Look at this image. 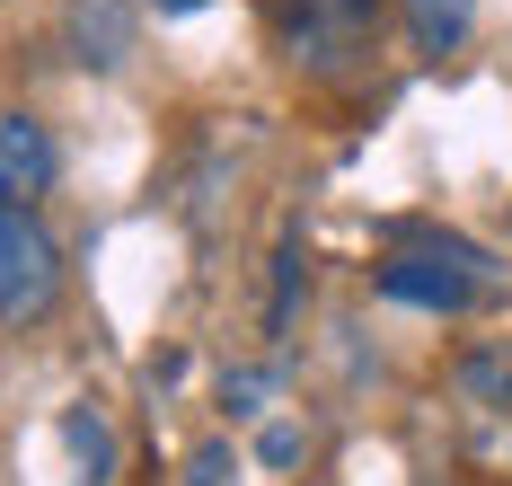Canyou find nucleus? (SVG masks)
<instances>
[{"label":"nucleus","instance_id":"obj_3","mask_svg":"<svg viewBox=\"0 0 512 486\" xmlns=\"http://www.w3.org/2000/svg\"><path fill=\"white\" fill-rule=\"evenodd\" d=\"M477 248H398L389 266H380V292L389 301H407V310H468L477 301Z\"/></svg>","mask_w":512,"mask_h":486},{"label":"nucleus","instance_id":"obj_8","mask_svg":"<svg viewBox=\"0 0 512 486\" xmlns=\"http://www.w3.org/2000/svg\"><path fill=\"white\" fill-rule=\"evenodd\" d=\"M460 398L468 407H512V345H477L460 363Z\"/></svg>","mask_w":512,"mask_h":486},{"label":"nucleus","instance_id":"obj_1","mask_svg":"<svg viewBox=\"0 0 512 486\" xmlns=\"http://www.w3.org/2000/svg\"><path fill=\"white\" fill-rule=\"evenodd\" d=\"M62 301V248L36 204H0V327H36Z\"/></svg>","mask_w":512,"mask_h":486},{"label":"nucleus","instance_id":"obj_11","mask_svg":"<svg viewBox=\"0 0 512 486\" xmlns=\"http://www.w3.org/2000/svg\"><path fill=\"white\" fill-rule=\"evenodd\" d=\"M256 451H265L274 469H292V460H301V425H265V442H256Z\"/></svg>","mask_w":512,"mask_h":486},{"label":"nucleus","instance_id":"obj_4","mask_svg":"<svg viewBox=\"0 0 512 486\" xmlns=\"http://www.w3.org/2000/svg\"><path fill=\"white\" fill-rule=\"evenodd\" d=\"M133 36H142V9L133 0H62V54L80 62V71H115V62L133 54Z\"/></svg>","mask_w":512,"mask_h":486},{"label":"nucleus","instance_id":"obj_2","mask_svg":"<svg viewBox=\"0 0 512 486\" xmlns=\"http://www.w3.org/2000/svg\"><path fill=\"white\" fill-rule=\"evenodd\" d=\"M380 36V0H283V54L309 71H345Z\"/></svg>","mask_w":512,"mask_h":486},{"label":"nucleus","instance_id":"obj_6","mask_svg":"<svg viewBox=\"0 0 512 486\" xmlns=\"http://www.w3.org/2000/svg\"><path fill=\"white\" fill-rule=\"evenodd\" d=\"M477 27V0H407V36L424 54H460Z\"/></svg>","mask_w":512,"mask_h":486},{"label":"nucleus","instance_id":"obj_5","mask_svg":"<svg viewBox=\"0 0 512 486\" xmlns=\"http://www.w3.org/2000/svg\"><path fill=\"white\" fill-rule=\"evenodd\" d=\"M53 186V133L36 115H0V204H36Z\"/></svg>","mask_w":512,"mask_h":486},{"label":"nucleus","instance_id":"obj_9","mask_svg":"<svg viewBox=\"0 0 512 486\" xmlns=\"http://www.w3.org/2000/svg\"><path fill=\"white\" fill-rule=\"evenodd\" d=\"M265 389H274L265 372H230V380H221V407H230V416H256V407H265Z\"/></svg>","mask_w":512,"mask_h":486},{"label":"nucleus","instance_id":"obj_12","mask_svg":"<svg viewBox=\"0 0 512 486\" xmlns=\"http://www.w3.org/2000/svg\"><path fill=\"white\" fill-rule=\"evenodd\" d=\"M159 9H168V18H186V9H204V0H159Z\"/></svg>","mask_w":512,"mask_h":486},{"label":"nucleus","instance_id":"obj_10","mask_svg":"<svg viewBox=\"0 0 512 486\" xmlns=\"http://www.w3.org/2000/svg\"><path fill=\"white\" fill-rule=\"evenodd\" d=\"M221 478H230V451H221V442H204V451L186 460V486H221Z\"/></svg>","mask_w":512,"mask_h":486},{"label":"nucleus","instance_id":"obj_7","mask_svg":"<svg viewBox=\"0 0 512 486\" xmlns=\"http://www.w3.org/2000/svg\"><path fill=\"white\" fill-rule=\"evenodd\" d=\"M62 442H71V460L89 469V486L115 478V425H106L98 407H71V425H62Z\"/></svg>","mask_w":512,"mask_h":486}]
</instances>
